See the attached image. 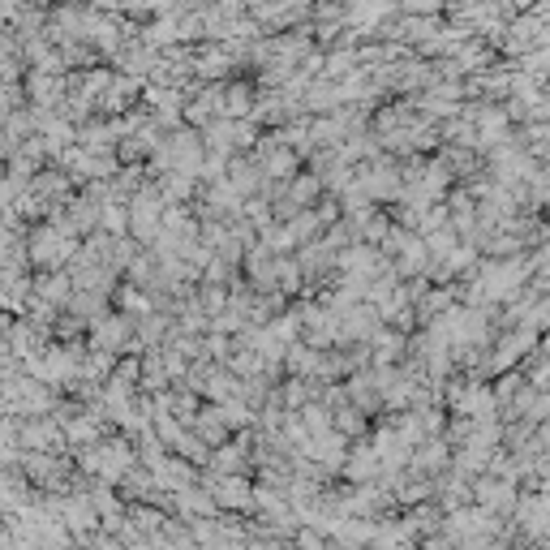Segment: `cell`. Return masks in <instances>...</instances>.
Wrapping results in <instances>:
<instances>
[{
    "mask_svg": "<svg viewBox=\"0 0 550 550\" xmlns=\"http://www.w3.org/2000/svg\"><path fill=\"white\" fill-rule=\"evenodd\" d=\"M392 13H396V0H349V5H344V22H349L353 31H374V26H383Z\"/></svg>",
    "mask_w": 550,
    "mask_h": 550,
    "instance_id": "1",
    "label": "cell"
},
{
    "mask_svg": "<svg viewBox=\"0 0 550 550\" xmlns=\"http://www.w3.org/2000/svg\"><path fill=\"white\" fill-rule=\"evenodd\" d=\"M404 9L417 13V18H434L443 9V0H404Z\"/></svg>",
    "mask_w": 550,
    "mask_h": 550,
    "instance_id": "2",
    "label": "cell"
},
{
    "mask_svg": "<svg viewBox=\"0 0 550 550\" xmlns=\"http://www.w3.org/2000/svg\"><path fill=\"white\" fill-rule=\"evenodd\" d=\"M168 39H181L177 35V22H155L151 26V43H168Z\"/></svg>",
    "mask_w": 550,
    "mask_h": 550,
    "instance_id": "3",
    "label": "cell"
},
{
    "mask_svg": "<svg viewBox=\"0 0 550 550\" xmlns=\"http://www.w3.org/2000/svg\"><path fill=\"white\" fill-rule=\"evenodd\" d=\"M22 13V0H0V18H18Z\"/></svg>",
    "mask_w": 550,
    "mask_h": 550,
    "instance_id": "4",
    "label": "cell"
},
{
    "mask_svg": "<svg viewBox=\"0 0 550 550\" xmlns=\"http://www.w3.org/2000/svg\"><path fill=\"white\" fill-rule=\"evenodd\" d=\"M516 5H529V0H516Z\"/></svg>",
    "mask_w": 550,
    "mask_h": 550,
    "instance_id": "5",
    "label": "cell"
}]
</instances>
